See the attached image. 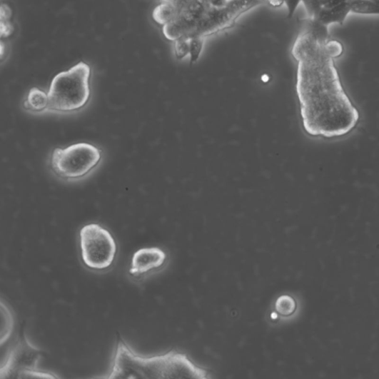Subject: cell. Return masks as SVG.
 <instances>
[{
	"mask_svg": "<svg viewBox=\"0 0 379 379\" xmlns=\"http://www.w3.org/2000/svg\"><path fill=\"white\" fill-rule=\"evenodd\" d=\"M350 12L360 15H379V5L373 0H353Z\"/></svg>",
	"mask_w": 379,
	"mask_h": 379,
	"instance_id": "11",
	"label": "cell"
},
{
	"mask_svg": "<svg viewBox=\"0 0 379 379\" xmlns=\"http://www.w3.org/2000/svg\"><path fill=\"white\" fill-rule=\"evenodd\" d=\"M207 377V372L196 366L187 355L169 352L161 355L142 357L122 341L117 345L110 375L112 378H179Z\"/></svg>",
	"mask_w": 379,
	"mask_h": 379,
	"instance_id": "2",
	"label": "cell"
},
{
	"mask_svg": "<svg viewBox=\"0 0 379 379\" xmlns=\"http://www.w3.org/2000/svg\"><path fill=\"white\" fill-rule=\"evenodd\" d=\"M297 308L295 299L288 295H283L277 298L275 310L277 314L288 317L294 313Z\"/></svg>",
	"mask_w": 379,
	"mask_h": 379,
	"instance_id": "12",
	"label": "cell"
},
{
	"mask_svg": "<svg viewBox=\"0 0 379 379\" xmlns=\"http://www.w3.org/2000/svg\"><path fill=\"white\" fill-rule=\"evenodd\" d=\"M101 151L89 143H77L56 148L51 164L54 173L65 179H78L89 173L101 161Z\"/></svg>",
	"mask_w": 379,
	"mask_h": 379,
	"instance_id": "4",
	"label": "cell"
},
{
	"mask_svg": "<svg viewBox=\"0 0 379 379\" xmlns=\"http://www.w3.org/2000/svg\"><path fill=\"white\" fill-rule=\"evenodd\" d=\"M301 3H303V0H285V5L287 7L288 18L290 19L294 15Z\"/></svg>",
	"mask_w": 379,
	"mask_h": 379,
	"instance_id": "15",
	"label": "cell"
},
{
	"mask_svg": "<svg viewBox=\"0 0 379 379\" xmlns=\"http://www.w3.org/2000/svg\"><path fill=\"white\" fill-rule=\"evenodd\" d=\"M43 351L31 345L24 335L11 352L0 370V378H21L27 371L36 370Z\"/></svg>",
	"mask_w": 379,
	"mask_h": 379,
	"instance_id": "6",
	"label": "cell"
},
{
	"mask_svg": "<svg viewBox=\"0 0 379 379\" xmlns=\"http://www.w3.org/2000/svg\"><path fill=\"white\" fill-rule=\"evenodd\" d=\"M166 258V252L159 248L139 249L133 255L131 268L129 273L135 277L143 276L150 271L163 267Z\"/></svg>",
	"mask_w": 379,
	"mask_h": 379,
	"instance_id": "7",
	"label": "cell"
},
{
	"mask_svg": "<svg viewBox=\"0 0 379 379\" xmlns=\"http://www.w3.org/2000/svg\"><path fill=\"white\" fill-rule=\"evenodd\" d=\"M91 67L81 62L69 71L56 75L48 94L49 109L71 112L85 107L91 95Z\"/></svg>",
	"mask_w": 379,
	"mask_h": 379,
	"instance_id": "3",
	"label": "cell"
},
{
	"mask_svg": "<svg viewBox=\"0 0 379 379\" xmlns=\"http://www.w3.org/2000/svg\"><path fill=\"white\" fill-rule=\"evenodd\" d=\"M343 53L342 43L330 38L323 41L306 29L293 46L303 126L311 136H345L358 122L359 112L345 93L334 62Z\"/></svg>",
	"mask_w": 379,
	"mask_h": 379,
	"instance_id": "1",
	"label": "cell"
},
{
	"mask_svg": "<svg viewBox=\"0 0 379 379\" xmlns=\"http://www.w3.org/2000/svg\"><path fill=\"white\" fill-rule=\"evenodd\" d=\"M206 37L195 35L190 37V63L191 65L196 64L203 53L205 46Z\"/></svg>",
	"mask_w": 379,
	"mask_h": 379,
	"instance_id": "13",
	"label": "cell"
},
{
	"mask_svg": "<svg viewBox=\"0 0 379 379\" xmlns=\"http://www.w3.org/2000/svg\"><path fill=\"white\" fill-rule=\"evenodd\" d=\"M211 8H223L226 6L231 0H206Z\"/></svg>",
	"mask_w": 379,
	"mask_h": 379,
	"instance_id": "16",
	"label": "cell"
},
{
	"mask_svg": "<svg viewBox=\"0 0 379 379\" xmlns=\"http://www.w3.org/2000/svg\"><path fill=\"white\" fill-rule=\"evenodd\" d=\"M267 1L270 6L275 8H279L285 4V0H267Z\"/></svg>",
	"mask_w": 379,
	"mask_h": 379,
	"instance_id": "17",
	"label": "cell"
},
{
	"mask_svg": "<svg viewBox=\"0 0 379 379\" xmlns=\"http://www.w3.org/2000/svg\"><path fill=\"white\" fill-rule=\"evenodd\" d=\"M25 108L34 112H41L49 108V95L44 91L33 88L29 93Z\"/></svg>",
	"mask_w": 379,
	"mask_h": 379,
	"instance_id": "9",
	"label": "cell"
},
{
	"mask_svg": "<svg viewBox=\"0 0 379 379\" xmlns=\"http://www.w3.org/2000/svg\"><path fill=\"white\" fill-rule=\"evenodd\" d=\"M192 32L193 28L179 16H177L174 21L163 27V35L168 41L172 42L184 36L190 37Z\"/></svg>",
	"mask_w": 379,
	"mask_h": 379,
	"instance_id": "8",
	"label": "cell"
},
{
	"mask_svg": "<svg viewBox=\"0 0 379 379\" xmlns=\"http://www.w3.org/2000/svg\"><path fill=\"white\" fill-rule=\"evenodd\" d=\"M84 264L91 269L102 271L113 263L117 247L111 233L98 224L85 226L79 232Z\"/></svg>",
	"mask_w": 379,
	"mask_h": 379,
	"instance_id": "5",
	"label": "cell"
},
{
	"mask_svg": "<svg viewBox=\"0 0 379 379\" xmlns=\"http://www.w3.org/2000/svg\"><path fill=\"white\" fill-rule=\"evenodd\" d=\"M174 54L178 61H182L190 52V37L184 36L174 41Z\"/></svg>",
	"mask_w": 379,
	"mask_h": 379,
	"instance_id": "14",
	"label": "cell"
},
{
	"mask_svg": "<svg viewBox=\"0 0 379 379\" xmlns=\"http://www.w3.org/2000/svg\"><path fill=\"white\" fill-rule=\"evenodd\" d=\"M158 1H159L161 3H163V2H164V0H158Z\"/></svg>",
	"mask_w": 379,
	"mask_h": 379,
	"instance_id": "18",
	"label": "cell"
},
{
	"mask_svg": "<svg viewBox=\"0 0 379 379\" xmlns=\"http://www.w3.org/2000/svg\"><path fill=\"white\" fill-rule=\"evenodd\" d=\"M178 12L176 6L168 2L161 3L153 11V21L163 26L170 24L178 16Z\"/></svg>",
	"mask_w": 379,
	"mask_h": 379,
	"instance_id": "10",
	"label": "cell"
}]
</instances>
